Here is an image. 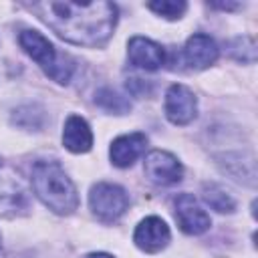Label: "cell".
<instances>
[{
    "instance_id": "obj_16",
    "label": "cell",
    "mask_w": 258,
    "mask_h": 258,
    "mask_svg": "<svg viewBox=\"0 0 258 258\" xmlns=\"http://www.w3.org/2000/svg\"><path fill=\"white\" fill-rule=\"evenodd\" d=\"M147 8L157 16H163L167 20H177L187 10V4L183 0H157V2H149Z\"/></svg>"
},
{
    "instance_id": "obj_18",
    "label": "cell",
    "mask_w": 258,
    "mask_h": 258,
    "mask_svg": "<svg viewBox=\"0 0 258 258\" xmlns=\"http://www.w3.org/2000/svg\"><path fill=\"white\" fill-rule=\"evenodd\" d=\"M85 258H113V256L107 252H93V254H87Z\"/></svg>"
},
{
    "instance_id": "obj_3",
    "label": "cell",
    "mask_w": 258,
    "mask_h": 258,
    "mask_svg": "<svg viewBox=\"0 0 258 258\" xmlns=\"http://www.w3.org/2000/svg\"><path fill=\"white\" fill-rule=\"evenodd\" d=\"M18 44L20 48L40 64V69L56 83L67 85L71 81V75L75 71V62L69 54L58 52L52 42L42 36L38 30H22L18 34Z\"/></svg>"
},
{
    "instance_id": "obj_5",
    "label": "cell",
    "mask_w": 258,
    "mask_h": 258,
    "mask_svg": "<svg viewBox=\"0 0 258 258\" xmlns=\"http://www.w3.org/2000/svg\"><path fill=\"white\" fill-rule=\"evenodd\" d=\"M89 208L95 218H99L105 224H111L125 214V210L129 208V198L121 185L101 181L91 187Z\"/></svg>"
},
{
    "instance_id": "obj_10",
    "label": "cell",
    "mask_w": 258,
    "mask_h": 258,
    "mask_svg": "<svg viewBox=\"0 0 258 258\" xmlns=\"http://www.w3.org/2000/svg\"><path fill=\"white\" fill-rule=\"evenodd\" d=\"M218 54H220V48L216 40L202 32L191 34L183 46V60L194 71H204L212 67L218 60Z\"/></svg>"
},
{
    "instance_id": "obj_8",
    "label": "cell",
    "mask_w": 258,
    "mask_h": 258,
    "mask_svg": "<svg viewBox=\"0 0 258 258\" xmlns=\"http://www.w3.org/2000/svg\"><path fill=\"white\" fill-rule=\"evenodd\" d=\"M198 115L196 95L185 85H171L165 93V117L173 125H187Z\"/></svg>"
},
{
    "instance_id": "obj_7",
    "label": "cell",
    "mask_w": 258,
    "mask_h": 258,
    "mask_svg": "<svg viewBox=\"0 0 258 258\" xmlns=\"http://www.w3.org/2000/svg\"><path fill=\"white\" fill-rule=\"evenodd\" d=\"M173 206H175V220H177L181 232H185L189 236H198V234H204L210 230L212 220L191 194H179L175 198Z\"/></svg>"
},
{
    "instance_id": "obj_11",
    "label": "cell",
    "mask_w": 258,
    "mask_h": 258,
    "mask_svg": "<svg viewBox=\"0 0 258 258\" xmlns=\"http://www.w3.org/2000/svg\"><path fill=\"white\" fill-rule=\"evenodd\" d=\"M127 56L131 64H135L137 69H145V71H157L165 62V50L157 42L145 36H133L129 40Z\"/></svg>"
},
{
    "instance_id": "obj_14",
    "label": "cell",
    "mask_w": 258,
    "mask_h": 258,
    "mask_svg": "<svg viewBox=\"0 0 258 258\" xmlns=\"http://www.w3.org/2000/svg\"><path fill=\"white\" fill-rule=\"evenodd\" d=\"M202 194H204L206 204L220 214H232L236 210V202L232 200V196L226 194L218 183H204Z\"/></svg>"
},
{
    "instance_id": "obj_15",
    "label": "cell",
    "mask_w": 258,
    "mask_h": 258,
    "mask_svg": "<svg viewBox=\"0 0 258 258\" xmlns=\"http://www.w3.org/2000/svg\"><path fill=\"white\" fill-rule=\"evenodd\" d=\"M95 103H97L99 107H103L105 111L115 113V115L129 113V109H131V103H129L123 95L115 93L113 89H101V91L97 93V97H95Z\"/></svg>"
},
{
    "instance_id": "obj_17",
    "label": "cell",
    "mask_w": 258,
    "mask_h": 258,
    "mask_svg": "<svg viewBox=\"0 0 258 258\" xmlns=\"http://www.w3.org/2000/svg\"><path fill=\"white\" fill-rule=\"evenodd\" d=\"M210 6H212V8H220V10H234V8H238L240 4H238V2H210Z\"/></svg>"
},
{
    "instance_id": "obj_19",
    "label": "cell",
    "mask_w": 258,
    "mask_h": 258,
    "mask_svg": "<svg viewBox=\"0 0 258 258\" xmlns=\"http://www.w3.org/2000/svg\"><path fill=\"white\" fill-rule=\"evenodd\" d=\"M0 250H2V236H0Z\"/></svg>"
},
{
    "instance_id": "obj_6",
    "label": "cell",
    "mask_w": 258,
    "mask_h": 258,
    "mask_svg": "<svg viewBox=\"0 0 258 258\" xmlns=\"http://www.w3.org/2000/svg\"><path fill=\"white\" fill-rule=\"evenodd\" d=\"M143 169H145V175L149 177V181H153L157 185H173L183 175V167L177 161V157L171 155L169 151H161V149H153L145 155Z\"/></svg>"
},
{
    "instance_id": "obj_12",
    "label": "cell",
    "mask_w": 258,
    "mask_h": 258,
    "mask_svg": "<svg viewBox=\"0 0 258 258\" xmlns=\"http://www.w3.org/2000/svg\"><path fill=\"white\" fill-rule=\"evenodd\" d=\"M147 137L143 133H127L113 139L109 147V157L115 167H129L133 165L145 151Z\"/></svg>"
},
{
    "instance_id": "obj_13",
    "label": "cell",
    "mask_w": 258,
    "mask_h": 258,
    "mask_svg": "<svg viewBox=\"0 0 258 258\" xmlns=\"http://www.w3.org/2000/svg\"><path fill=\"white\" fill-rule=\"evenodd\" d=\"M62 145L71 151V153H87L93 147V131L89 127V123L79 117V115H71L64 121V129H62Z\"/></svg>"
},
{
    "instance_id": "obj_4",
    "label": "cell",
    "mask_w": 258,
    "mask_h": 258,
    "mask_svg": "<svg viewBox=\"0 0 258 258\" xmlns=\"http://www.w3.org/2000/svg\"><path fill=\"white\" fill-rule=\"evenodd\" d=\"M30 210V191L22 173L0 157V216H24Z\"/></svg>"
},
{
    "instance_id": "obj_9",
    "label": "cell",
    "mask_w": 258,
    "mask_h": 258,
    "mask_svg": "<svg viewBox=\"0 0 258 258\" xmlns=\"http://www.w3.org/2000/svg\"><path fill=\"white\" fill-rule=\"evenodd\" d=\"M169 238H171V234H169L167 224L157 216H149V218L141 220L133 232L135 246L147 254H155V252L163 250L169 244Z\"/></svg>"
},
{
    "instance_id": "obj_2",
    "label": "cell",
    "mask_w": 258,
    "mask_h": 258,
    "mask_svg": "<svg viewBox=\"0 0 258 258\" xmlns=\"http://www.w3.org/2000/svg\"><path fill=\"white\" fill-rule=\"evenodd\" d=\"M30 183L36 198L54 214L69 216L79 208V194L73 179L58 161L40 159L32 165Z\"/></svg>"
},
{
    "instance_id": "obj_1",
    "label": "cell",
    "mask_w": 258,
    "mask_h": 258,
    "mask_svg": "<svg viewBox=\"0 0 258 258\" xmlns=\"http://www.w3.org/2000/svg\"><path fill=\"white\" fill-rule=\"evenodd\" d=\"M52 32L79 46L105 44L117 24V6L113 2H71L46 0L26 4Z\"/></svg>"
}]
</instances>
